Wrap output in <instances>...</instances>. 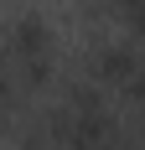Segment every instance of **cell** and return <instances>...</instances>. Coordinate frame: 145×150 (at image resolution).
Listing matches in <instances>:
<instances>
[{
    "mask_svg": "<svg viewBox=\"0 0 145 150\" xmlns=\"http://www.w3.org/2000/svg\"><path fill=\"white\" fill-rule=\"evenodd\" d=\"M140 67H145V57H140V47H135V42H93V47H88V57H83L88 83H99L104 93H109V88L119 93Z\"/></svg>",
    "mask_w": 145,
    "mask_h": 150,
    "instance_id": "1",
    "label": "cell"
},
{
    "mask_svg": "<svg viewBox=\"0 0 145 150\" xmlns=\"http://www.w3.org/2000/svg\"><path fill=\"white\" fill-rule=\"evenodd\" d=\"M119 98H124V109H130L135 119H145V67L124 83V88H119Z\"/></svg>",
    "mask_w": 145,
    "mask_h": 150,
    "instance_id": "4",
    "label": "cell"
},
{
    "mask_svg": "<svg viewBox=\"0 0 145 150\" xmlns=\"http://www.w3.org/2000/svg\"><path fill=\"white\" fill-rule=\"evenodd\" d=\"M0 47L11 57H57V31H52V21L42 11H16Z\"/></svg>",
    "mask_w": 145,
    "mask_h": 150,
    "instance_id": "2",
    "label": "cell"
},
{
    "mask_svg": "<svg viewBox=\"0 0 145 150\" xmlns=\"http://www.w3.org/2000/svg\"><path fill=\"white\" fill-rule=\"evenodd\" d=\"M16 124V98H0V135Z\"/></svg>",
    "mask_w": 145,
    "mask_h": 150,
    "instance_id": "5",
    "label": "cell"
},
{
    "mask_svg": "<svg viewBox=\"0 0 145 150\" xmlns=\"http://www.w3.org/2000/svg\"><path fill=\"white\" fill-rule=\"evenodd\" d=\"M109 16H119L124 26H130V36H140L145 42V0H99Z\"/></svg>",
    "mask_w": 145,
    "mask_h": 150,
    "instance_id": "3",
    "label": "cell"
}]
</instances>
